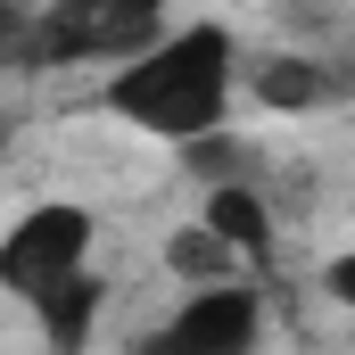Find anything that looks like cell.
<instances>
[{
  "label": "cell",
  "mask_w": 355,
  "mask_h": 355,
  "mask_svg": "<svg viewBox=\"0 0 355 355\" xmlns=\"http://www.w3.org/2000/svg\"><path fill=\"white\" fill-rule=\"evenodd\" d=\"M248 91V58H240V33L215 25V17H190L166 42H149L141 58H124L107 75V116L132 124L141 141H166V149H207L223 124H232V99Z\"/></svg>",
  "instance_id": "6da1fadb"
},
{
  "label": "cell",
  "mask_w": 355,
  "mask_h": 355,
  "mask_svg": "<svg viewBox=\"0 0 355 355\" xmlns=\"http://www.w3.org/2000/svg\"><path fill=\"white\" fill-rule=\"evenodd\" d=\"M0 297L25 306L50 355H83L99 322V215L83 198H33L0 232Z\"/></svg>",
  "instance_id": "7a4b0ae2"
},
{
  "label": "cell",
  "mask_w": 355,
  "mask_h": 355,
  "mask_svg": "<svg viewBox=\"0 0 355 355\" xmlns=\"http://www.w3.org/2000/svg\"><path fill=\"white\" fill-rule=\"evenodd\" d=\"M166 33H174V0H42L33 25H25L17 67H33V75H50V67L116 75L124 58H141Z\"/></svg>",
  "instance_id": "3957f363"
},
{
  "label": "cell",
  "mask_w": 355,
  "mask_h": 355,
  "mask_svg": "<svg viewBox=\"0 0 355 355\" xmlns=\"http://www.w3.org/2000/svg\"><path fill=\"white\" fill-rule=\"evenodd\" d=\"M132 355H265V297L248 281L190 289L166 322H149Z\"/></svg>",
  "instance_id": "277c9868"
},
{
  "label": "cell",
  "mask_w": 355,
  "mask_h": 355,
  "mask_svg": "<svg viewBox=\"0 0 355 355\" xmlns=\"http://www.w3.org/2000/svg\"><path fill=\"white\" fill-rule=\"evenodd\" d=\"M198 223H207L240 265H272V215H265V198H257L248 182H215L207 207H198Z\"/></svg>",
  "instance_id": "5b68a950"
},
{
  "label": "cell",
  "mask_w": 355,
  "mask_h": 355,
  "mask_svg": "<svg viewBox=\"0 0 355 355\" xmlns=\"http://www.w3.org/2000/svg\"><path fill=\"white\" fill-rule=\"evenodd\" d=\"M248 91L265 99L272 116H306V107H322L339 91V75L314 67V58H265V67H248Z\"/></svg>",
  "instance_id": "8992f818"
},
{
  "label": "cell",
  "mask_w": 355,
  "mask_h": 355,
  "mask_svg": "<svg viewBox=\"0 0 355 355\" xmlns=\"http://www.w3.org/2000/svg\"><path fill=\"white\" fill-rule=\"evenodd\" d=\"M166 265L190 281V289H215V281H240V257L207 232V223H190V232H174V248H166Z\"/></svg>",
  "instance_id": "52a82bcc"
},
{
  "label": "cell",
  "mask_w": 355,
  "mask_h": 355,
  "mask_svg": "<svg viewBox=\"0 0 355 355\" xmlns=\"http://www.w3.org/2000/svg\"><path fill=\"white\" fill-rule=\"evenodd\" d=\"M322 289H331V306H339V314H355V248H339V257L322 265Z\"/></svg>",
  "instance_id": "ba28073f"
},
{
  "label": "cell",
  "mask_w": 355,
  "mask_h": 355,
  "mask_svg": "<svg viewBox=\"0 0 355 355\" xmlns=\"http://www.w3.org/2000/svg\"><path fill=\"white\" fill-rule=\"evenodd\" d=\"M25 25H33V8H25V0H0V67H17V50H25Z\"/></svg>",
  "instance_id": "9c48e42d"
},
{
  "label": "cell",
  "mask_w": 355,
  "mask_h": 355,
  "mask_svg": "<svg viewBox=\"0 0 355 355\" xmlns=\"http://www.w3.org/2000/svg\"><path fill=\"white\" fill-rule=\"evenodd\" d=\"M0 166H8V116H0Z\"/></svg>",
  "instance_id": "30bf717a"
}]
</instances>
